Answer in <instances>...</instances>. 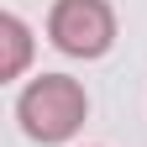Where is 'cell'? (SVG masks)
<instances>
[{"label":"cell","instance_id":"7a4b0ae2","mask_svg":"<svg viewBox=\"0 0 147 147\" xmlns=\"http://www.w3.org/2000/svg\"><path fill=\"white\" fill-rule=\"evenodd\" d=\"M47 37L68 58H100L116 42V11H110V0H53Z\"/></svg>","mask_w":147,"mask_h":147},{"label":"cell","instance_id":"3957f363","mask_svg":"<svg viewBox=\"0 0 147 147\" xmlns=\"http://www.w3.org/2000/svg\"><path fill=\"white\" fill-rule=\"evenodd\" d=\"M0 79H21V68H26V58H32V32H26V21L16 11H5L0 16Z\"/></svg>","mask_w":147,"mask_h":147},{"label":"cell","instance_id":"6da1fadb","mask_svg":"<svg viewBox=\"0 0 147 147\" xmlns=\"http://www.w3.org/2000/svg\"><path fill=\"white\" fill-rule=\"evenodd\" d=\"M84 116H89V95L68 74H42L16 100V121L32 142H68L84 126Z\"/></svg>","mask_w":147,"mask_h":147}]
</instances>
